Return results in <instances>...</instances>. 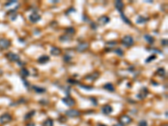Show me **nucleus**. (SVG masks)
Here are the masks:
<instances>
[{
  "instance_id": "nucleus-1",
  "label": "nucleus",
  "mask_w": 168,
  "mask_h": 126,
  "mask_svg": "<svg viewBox=\"0 0 168 126\" xmlns=\"http://www.w3.org/2000/svg\"><path fill=\"white\" fill-rule=\"evenodd\" d=\"M121 43H122V45L124 46L125 47H130V46L134 45V39L130 35H125L122 39V40H121Z\"/></svg>"
},
{
  "instance_id": "nucleus-2",
  "label": "nucleus",
  "mask_w": 168,
  "mask_h": 126,
  "mask_svg": "<svg viewBox=\"0 0 168 126\" xmlns=\"http://www.w3.org/2000/svg\"><path fill=\"white\" fill-rule=\"evenodd\" d=\"M132 122V118L128 115H122L119 117V123L122 126L130 124Z\"/></svg>"
},
{
  "instance_id": "nucleus-3",
  "label": "nucleus",
  "mask_w": 168,
  "mask_h": 126,
  "mask_svg": "<svg viewBox=\"0 0 168 126\" xmlns=\"http://www.w3.org/2000/svg\"><path fill=\"white\" fill-rule=\"evenodd\" d=\"M66 115L68 116V117H71V118H76V117L80 116L81 113H80V111L76 110V109H69L66 112Z\"/></svg>"
},
{
  "instance_id": "nucleus-4",
  "label": "nucleus",
  "mask_w": 168,
  "mask_h": 126,
  "mask_svg": "<svg viewBox=\"0 0 168 126\" xmlns=\"http://www.w3.org/2000/svg\"><path fill=\"white\" fill-rule=\"evenodd\" d=\"M12 120V116L9 113H4L3 115L0 116V123H7Z\"/></svg>"
},
{
  "instance_id": "nucleus-5",
  "label": "nucleus",
  "mask_w": 168,
  "mask_h": 126,
  "mask_svg": "<svg viewBox=\"0 0 168 126\" xmlns=\"http://www.w3.org/2000/svg\"><path fill=\"white\" fill-rule=\"evenodd\" d=\"M41 16L39 15L38 13H32L29 16V21H31L32 23H37L40 20Z\"/></svg>"
},
{
  "instance_id": "nucleus-6",
  "label": "nucleus",
  "mask_w": 168,
  "mask_h": 126,
  "mask_svg": "<svg viewBox=\"0 0 168 126\" xmlns=\"http://www.w3.org/2000/svg\"><path fill=\"white\" fill-rule=\"evenodd\" d=\"M62 102L63 103H65L66 105L69 106V107H72V106L75 105V100H74L72 98H71L70 96H67L66 98H62Z\"/></svg>"
},
{
  "instance_id": "nucleus-7",
  "label": "nucleus",
  "mask_w": 168,
  "mask_h": 126,
  "mask_svg": "<svg viewBox=\"0 0 168 126\" xmlns=\"http://www.w3.org/2000/svg\"><path fill=\"white\" fill-rule=\"evenodd\" d=\"M6 57L11 61H17V62L19 61V55H17V54H15V53H13V52L7 53Z\"/></svg>"
},
{
  "instance_id": "nucleus-8",
  "label": "nucleus",
  "mask_w": 168,
  "mask_h": 126,
  "mask_svg": "<svg viewBox=\"0 0 168 126\" xmlns=\"http://www.w3.org/2000/svg\"><path fill=\"white\" fill-rule=\"evenodd\" d=\"M88 48V44L87 42H81L79 45H77V46L76 47V51H78V52H83V51H85Z\"/></svg>"
},
{
  "instance_id": "nucleus-9",
  "label": "nucleus",
  "mask_w": 168,
  "mask_h": 126,
  "mask_svg": "<svg viewBox=\"0 0 168 126\" xmlns=\"http://www.w3.org/2000/svg\"><path fill=\"white\" fill-rule=\"evenodd\" d=\"M110 19L108 16H101L98 19V23L99 25H106L107 24L109 23Z\"/></svg>"
},
{
  "instance_id": "nucleus-10",
  "label": "nucleus",
  "mask_w": 168,
  "mask_h": 126,
  "mask_svg": "<svg viewBox=\"0 0 168 126\" xmlns=\"http://www.w3.org/2000/svg\"><path fill=\"white\" fill-rule=\"evenodd\" d=\"M10 46V41L7 39H0V49H7Z\"/></svg>"
},
{
  "instance_id": "nucleus-11",
  "label": "nucleus",
  "mask_w": 168,
  "mask_h": 126,
  "mask_svg": "<svg viewBox=\"0 0 168 126\" xmlns=\"http://www.w3.org/2000/svg\"><path fill=\"white\" fill-rule=\"evenodd\" d=\"M113 107H112V106H110V105H108V104L104 105L102 108V112L104 113V114H106V115L110 114L111 113H113Z\"/></svg>"
},
{
  "instance_id": "nucleus-12",
  "label": "nucleus",
  "mask_w": 168,
  "mask_h": 126,
  "mask_svg": "<svg viewBox=\"0 0 168 126\" xmlns=\"http://www.w3.org/2000/svg\"><path fill=\"white\" fill-rule=\"evenodd\" d=\"M147 94H148V89L146 88H142V89L140 90V93L137 94V98H139L140 99H143V98L146 97Z\"/></svg>"
},
{
  "instance_id": "nucleus-13",
  "label": "nucleus",
  "mask_w": 168,
  "mask_h": 126,
  "mask_svg": "<svg viewBox=\"0 0 168 126\" xmlns=\"http://www.w3.org/2000/svg\"><path fill=\"white\" fill-rule=\"evenodd\" d=\"M115 8L117 9V10L118 12H120V14L122 13L123 9V7H124V4L122 1H120V0H118V1H115Z\"/></svg>"
},
{
  "instance_id": "nucleus-14",
  "label": "nucleus",
  "mask_w": 168,
  "mask_h": 126,
  "mask_svg": "<svg viewBox=\"0 0 168 126\" xmlns=\"http://www.w3.org/2000/svg\"><path fill=\"white\" fill-rule=\"evenodd\" d=\"M51 54L54 56H60L61 54V50L60 48L58 47H56V46H53L52 48L51 49Z\"/></svg>"
},
{
  "instance_id": "nucleus-15",
  "label": "nucleus",
  "mask_w": 168,
  "mask_h": 126,
  "mask_svg": "<svg viewBox=\"0 0 168 126\" xmlns=\"http://www.w3.org/2000/svg\"><path fill=\"white\" fill-rule=\"evenodd\" d=\"M50 61V57H49L48 56H41L38 59V62L39 64H45V63H47L48 61Z\"/></svg>"
},
{
  "instance_id": "nucleus-16",
  "label": "nucleus",
  "mask_w": 168,
  "mask_h": 126,
  "mask_svg": "<svg viewBox=\"0 0 168 126\" xmlns=\"http://www.w3.org/2000/svg\"><path fill=\"white\" fill-rule=\"evenodd\" d=\"M32 89H33L34 92L37 93H43L46 91V89L45 88L39 87V86H32Z\"/></svg>"
},
{
  "instance_id": "nucleus-17",
  "label": "nucleus",
  "mask_w": 168,
  "mask_h": 126,
  "mask_svg": "<svg viewBox=\"0 0 168 126\" xmlns=\"http://www.w3.org/2000/svg\"><path fill=\"white\" fill-rule=\"evenodd\" d=\"M155 74H156L157 76H161V77H163V76H165V69H164V68L160 67V68H158V69H157V71H155Z\"/></svg>"
},
{
  "instance_id": "nucleus-18",
  "label": "nucleus",
  "mask_w": 168,
  "mask_h": 126,
  "mask_svg": "<svg viewBox=\"0 0 168 126\" xmlns=\"http://www.w3.org/2000/svg\"><path fill=\"white\" fill-rule=\"evenodd\" d=\"M20 75L22 76H24V78L27 77V76H29V71L28 69H26L25 67H23V68H21V70H20Z\"/></svg>"
},
{
  "instance_id": "nucleus-19",
  "label": "nucleus",
  "mask_w": 168,
  "mask_h": 126,
  "mask_svg": "<svg viewBox=\"0 0 168 126\" xmlns=\"http://www.w3.org/2000/svg\"><path fill=\"white\" fill-rule=\"evenodd\" d=\"M103 88H104L105 90L109 91V92H113V91H114V87H113V85L111 83H106L105 85H103Z\"/></svg>"
},
{
  "instance_id": "nucleus-20",
  "label": "nucleus",
  "mask_w": 168,
  "mask_h": 126,
  "mask_svg": "<svg viewBox=\"0 0 168 126\" xmlns=\"http://www.w3.org/2000/svg\"><path fill=\"white\" fill-rule=\"evenodd\" d=\"M71 39V35H69V34H63V35H61V37H60V40L61 41H62V42H67V41H69L70 39Z\"/></svg>"
},
{
  "instance_id": "nucleus-21",
  "label": "nucleus",
  "mask_w": 168,
  "mask_h": 126,
  "mask_svg": "<svg viewBox=\"0 0 168 126\" xmlns=\"http://www.w3.org/2000/svg\"><path fill=\"white\" fill-rule=\"evenodd\" d=\"M98 76H99V73L98 72H94V73H93V74H90V75H88L87 77V79H91V80H95L96 78H98Z\"/></svg>"
},
{
  "instance_id": "nucleus-22",
  "label": "nucleus",
  "mask_w": 168,
  "mask_h": 126,
  "mask_svg": "<svg viewBox=\"0 0 168 126\" xmlns=\"http://www.w3.org/2000/svg\"><path fill=\"white\" fill-rule=\"evenodd\" d=\"M147 19H148L145 18V17H143V16H139V17L137 18V19H136V23H137V24H144V23H145V22H146Z\"/></svg>"
},
{
  "instance_id": "nucleus-23",
  "label": "nucleus",
  "mask_w": 168,
  "mask_h": 126,
  "mask_svg": "<svg viewBox=\"0 0 168 126\" xmlns=\"http://www.w3.org/2000/svg\"><path fill=\"white\" fill-rule=\"evenodd\" d=\"M144 38H145V39L146 40L148 43H150V44H153L154 43V38H153L152 36H150V35H149V34H145V35L144 36Z\"/></svg>"
},
{
  "instance_id": "nucleus-24",
  "label": "nucleus",
  "mask_w": 168,
  "mask_h": 126,
  "mask_svg": "<svg viewBox=\"0 0 168 126\" xmlns=\"http://www.w3.org/2000/svg\"><path fill=\"white\" fill-rule=\"evenodd\" d=\"M53 125H54V123L51 118H47V119L45 120V122L43 123V126H53Z\"/></svg>"
},
{
  "instance_id": "nucleus-25",
  "label": "nucleus",
  "mask_w": 168,
  "mask_h": 126,
  "mask_svg": "<svg viewBox=\"0 0 168 126\" xmlns=\"http://www.w3.org/2000/svg\"><path fill=\"white\" fill-rule=\"evenodd\" d=\"M66 34H69V35H71V34L72 35V34L75 33V29H74L73 27H69V28L66 29Z\"/></svg>"
},
{
  "instance_id": "nucleus-26",
  "label": "nucleus",
  "mask_w": 168,
  "mask_h": 126,
  "mask_svg": "<svg viewBox=\"0 0 168 126\" xmlns=\"http://www.w3.org/2000/svg\"><path fill=\"white\" fill-rule=\"evenodd\" d=\"M34 113H35V111L32 110V111H30V112H29L28 113H26V115L24 116V118H25V119H28V118H32Z\"/></svg>"
},
{
  "instance_id": "nucleus-27",
  "label": "nucleus",
  "mask_w": 168,
  "mask_h": 126,
  "mask_svg": "<svg viewBox=\"0 0 168 126\" xmlns=\"http://www.w3.org/2000/svg\"><path fill=\"white\" fill-rule=\"evenodd\" d=\"M114 52L116 54H118L119 56H123V51L122 49H120V48H117L116 50H114Z\"/></svg>"
},
{
  "instance_id": "nucleus-28",
  "label": "nucleus",
  "mask_w": 168,
  "mask_h": 126,
  "mask_svg": "<svg viewBox=\"0 0 168 126\" xmlns=\"http://www.w3.org/2000/svg\"><path fill=\"white\" fill-rule=\"evenodd\" d=\"M120 14H121V18H122L123 20L124 21L126 24H130V20H129V19H127V17H126L125 15H123V13H121Z\"/></svg>"
},
{
  "instance_id": "nucleus-29",
  "label": "nucleus",
  "mask_w": 168,
  "mask_h": 126,
  "mask_svg": "<svg viewBox=\"0 0 168 126\" xmlns=\"http://www.w3.org/2000/svg\"><path fill=\"white\" fill-rule=\"evenodd\" d=\"M156 58V56H155V55H151L150 56H149L147 59H146V63H149V62H150V61H154L155 59Z\"/></svg>"
},
{
  "instance_id": "nucleus-30",
  "label": "nucleus",
  "mask_w": 168,
  "mask_h": 126,
  "mask_svg": "<svg viewBox=\"0 0 168 126\" xmlns=\"http://www.w3.org/2000/svg\"><path fill=\"white\" fill-rule=\"evenodd\" d=\"M138 126H148V123L146 120H140L138 123Z\"/></svg>"
},
{
  "instance_id": "nucleus-31",
  "label": "nucleus",
  "mask_w": 168,
  "mask_h": 126,
  "mask_svg": "<svg viewBox=\"0 0 168 126\" xmlns=\"http://www.w3.org/2000/svg\"><path fill=\"white\" fill-rule=\"evenodd\" d=\"M71 57L70 56H68V55H66L65 56L63 57V60L66 61V62H69V61H71Z\"/></svg>"
},
{
  "instance_id": "nucleus-32",
  "label": "nucleus",
  "mask_w": 168,
  "mask_h": 126,
  "mask_svg": "<svg viewBox=\"0 0 168 126\" xmlns=\"http://www.w3.org/2000/svg\"><path fill=\"white\" fill-rule=\"evenodd\" d=\"M81 88H83V89H86V90H92L93 89V87H90V86H86V85H81Z\"/></svg>"
},
{
  "instance_id": "nucleus-33",
  "label": "nucleus",
  "mask_w": 168,
  "mask_h": 126,
  "mask_svg": "<svg viewBox=\"0 0 168 126\" xmlns=\"http://www.w3.org/2000/svg\"><path fill=\"white\" fill-rule=\"evenodd\" d=\"M68 82L71 83V84H77V83H78V81L73 80V79H68Z\"/></svg>"
},
{
  "instance_id": "nucleus-34",
  "label": "nucleus",
  "mask_w": 168,
  "mask_h": 126,
  "mask_svg": "<svg viewBox=\"0 0 168 126\" xmlns=\"http://www.w3.org/2000/svg\"><path fill=\"white\" fill-rule=\"evenodd\" d=\"M90 100L92 101L94 105H98V103H97L98 101H97V99H96L95 98H90Z\"/></svg>"
},
{
  "instance_id": "nucleus-35",
  "label": "nucleus",
  "mask_w": 168,
  "mask_h": 126,
  "mask_svg": "<svg viewBox=\"0 0 168 126\" xmlns=\"http://www.w3.org/2000/svg\"><path fill=\"white\" fill-rule=\"evenodd\" d=\"M162 45L163 46H166L167 45V40H166V39H162Z\"/></svg>"
},
{
  "instance_id": "nucleus-36",
  "label": "nucleus",
  "mask_w": 168,
  "mask_h": 126,
  "mask_svg": "<svg viewBox=\"0 0 168 126\" xmlns=\"http://www.w3.org/2000/svg\"><path fill=\"white\" fill-rule=\"evenodd\" d=\"M14 3H16V1H12V2H9V3L6 4V6H8V5H11L12 4H14Z\"/></svg>"
},
{
  "instance_id": "nucleus-37",
  "label": "nucleus",
  "mask_w": 168,
  "mask_h": 126,
  "mask_svg": "<svg viewBox=\"0 0 168 126\" xmlns=\"http://www.w3.org/2000/svg\"><path fill=\"white\" fill-rule=\"evenodd\" d=\"M97 126H106V125L102 124V123H98V124H97Z\"/></svg>"
},
{
  "instance_id": "nucleus-38",
  "label": "nucleus",
  "mask_w": 168,
  "mask_h": 126,
  "mask_svg": "<svg viewBox=\"0 0 168 126\" xmlns=\"http://www.w3.org/2000/svg\"><path fill=\"white\" fill-rule=\"evenodd\" d=\"M113 126H122V125H121L120 123H116V124H115V125H113Z\"/></svg>"
},
{
  "instance_id": "nucleus-39",
  "label": "nucleus",
  "mask_w": 168,
  "mask_h": 126,
  "mask_svg": "<svg viewBox=\"0 0 168 126\" xmlns=\"http://www.w3.org/2000/svg\"><path fill=\"white\" fill-rule=\"evenodd\" d=\"M161 126H167V124H162Z\"/></svg>"
}]
</instances>
